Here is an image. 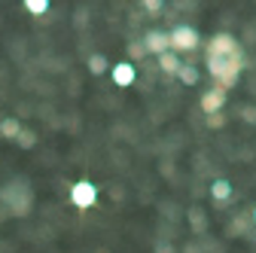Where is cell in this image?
<instances>
[{
    "label": "cell",
    "mask_w": 256,
    "mask_h": 253,
    "mask_svg": "<svg viewBox=\"0 0 256 253\" xmlns=\"http://www.w3.org/2000/svg\"><path fill=\"white\" fill-rule=\"evenodd\" d=\"M208 68H210V76H216L220 88L226 92V88L235 86V80H238L241 52H208Z\"/></svg>",
    "instance_id": "6da1fadb"
},
{
    "label": "cell",
    "mask_w": 256,
    "mask_h": 253,
    "mask_svg": "<svg viewBox=\"0 0 256 253\" xmlns=\"http://www.w3.org/2000/svg\"><path fill=\"white\" fill-rule=\"evenodd\" d=\"M168 43H171V49H174V55L177 52H192L198 46V34L192 28H186V24H180V28H174L171 34H168Z\"/></svg>",
    "instance_id": "7a4b0ae2"
},
{
    "label": "cell",
    "mask_w": 256,
    "mask_h": 253,
    "mask_svg": "<svg viewBox=\"0 0 256 253\" xmlns=\"http://www.w3.org/2000/svg\"><path fill=\"white\" fill-rule=\"evenodd\" d=\"M94 198H98V189H94V183H88V180L74 183V189H70V202H74L80 210L92 208V204H94Z\"/></svg>",
    "instance_id": "3957f363"
},
{
    "label": "cell",
    "mask_w": 256,
    "mask_h": 253,
    "mask_svg": "<svg viewBox=\"0 0 256 253\" xmlns=\"http://www.w3.org/2000/svg\"><path fill=\"white\" fill-rule=\"evenodd\" d=\"M144 49H146V52H152V55H165V52L171 49L168 34H165V30H150L146 40H144Z\"/></svg>",
    "instance_id": "277c9868"
},
{
    "label": "cell",
    "mask_w": 256,
    "mask_h": 253,
    "mask_svg": "<svg viewBox=\"0 0 256 253\" xmlns=\"http://www.w3.org/2000/svg\"><path fill=\"white\" fill-rule=\"evenodd\" d=\"M134 76H138V68L132 64V61H122V64L113 68V82H116L119 88H128V86L134 82Z\"/></svg>",
    "instance_id": "5b68a950"
},
{
    "label": "cell",
    "mask_w": 256,
    "mask_h": 253,
    "mask_svg": "<svg viewBox=\"0 0 256 253\" xmlns=\"http://www.w3.org/2000/svg\"><path fill=\"white\" fill-rule=\"evenodd\" d=\"M222 104H226V92H222L220 86H216L214 92H208L204 98H202V110H204L208 116H216V113L222 110Z\"/></svg>",
    "instance_id": "8992f818"
},
{
    "label": "cell",
    "mask_w": 256,
    "mask_h": 253,
    "mask_svg": "<svg viewBox=\"0 0 256 253\" xmlns=\"http://www.w3.org/2000/svg\"><path fill=\"white\" fill-rule=\"evenodd\" d=\"M158 68H162L165 74H180V58L174 55V52H165V55H158Z\"/></svg>",
    "instance_id": "52a82bcc"
},
{
    "label": "cell",
    "mask_w": 256,
    "mask_h": 253,
    "mask_svg": "<svg viewBox=\"0 0 256 253\" xmlns=\"http://www.w3.org/2000/svg\"><path fill=\"white\" fill-rule=\"evenodd\" d=\"M0 134H4L6 140H16L18 134H22V125H18V119H4V122H0Z\"/></svg>",
    "instance_id": "ba28073f"
},
{
    "label": "cell",
    "mask_w": 256,
    "mask_h": 253,
    "mask_svg": "<svg viewBox=\"0 0 256 253\" xmlns=\"http://www.w3.org/2000/svg\"><path fill=\"white\" fill-rule=\"evenodd\" d=\"M210 192H214V198H216V202H226V198L232 196V186H229V180H214Z\"/></svg>",
    "instance_id": "9c48e42d"
},
{
    "label": "cell",
    "mask_w": 256,
    "mask_h": 253,
    "mask_svg": "<svg viewBox=\"0 0 256 253\" xmlns=\"http://www.w3.org/2000/svg\"><path fill=\"white\" fill-rule=\"evenodd\" d=\"M88 70H92V74H104V70H107V58H104V55H92V58H88Z\"/></svg>",
    "instance_id": "30bf717a"
},
{
    "label": "cell",
    "mask_w": 256,
    "mask_h": 253,
    "mask_svg": "<svg viewBox=\"0 0 256 253\" xmlns=\"http://www.w3.org/2000/svg\"><path fill=\"white\" fill-rule=\"evenodd\" d=\"M177 76H180L186 86H196V82H198V70H196V68H180Z\"/></svg>",
    "instance_id": "8fae6325"
},
{
    "label": "cell",
    "mask_w": 256,
    "mask_h": 253,
    "mask_svg": "<svg viewBox=\"0 0 256 253\" xmlns=\"http://www.w3.org/2000/svg\"><path fill=\"white\" fill-rule=\"evenodd\" d=\"M24 6H28V12H30V16H43V12L49 10V4H46V0H28Z\"/></svg>",
    "instance_id": "7c38bea8"
},
{
    "label": "cell",
    "mask_w": 256,
    "mask_h": 253,
    "mask_svg": "<svg viewBox=\"0 0 256 253\" xmlns=\"http://www.w3.org/2000/svg\"><path fill=\"white\" fill-rule=\"evenodd\" d=\"M16 140H18V146H24V150H28V146H34V132H22Z\"/></svg>",
    "instance_id": "4fadbf2b"
},
{
    "label": "cell",
    "mask_w": 256,
    "mask_h": 253,
    "mask_svg": "<svg viewBox=\"0 0 256 253\" xmlns=\"http://www.w3.org/2000/svg\"><path fill=\"white\" fill-rule=\"evenodd\" d=\"M128 55H132V58H138V61H140V58L146 55V49H144V46H138V43H132V46H128Z\"/></svg>",
    "instance_id": "5bb4252c"
},
{
    "label": "cell",
    "mask_w": 256,
    "mask_h": 253,
    "mask_svg": "<svg viewBox=\"0 0 256 253\" xmlns=\"http://www.w3.org/2000/svg\"><path fill=\"white\" fill-rule=\"evenodd\" d=\"M253 220H256V210H253Z\"/></svg>",
    "instance_id": "9a60e30c"
}]
</instances>
